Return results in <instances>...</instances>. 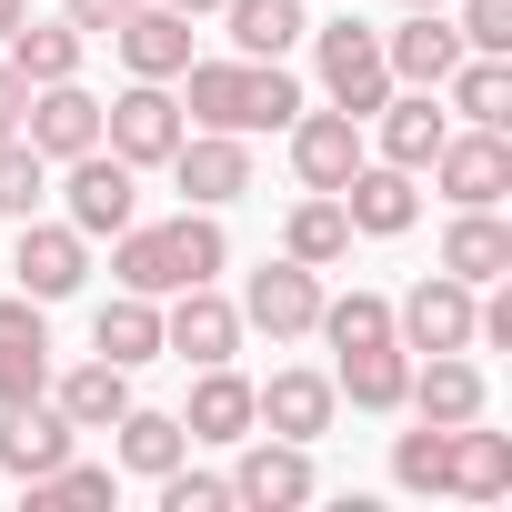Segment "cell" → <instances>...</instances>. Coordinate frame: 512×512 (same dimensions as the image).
I'll return each instance as SVG.
<instances>
[{
  "label": "cell",
  "instance_id": "obj_1",
  "mask_svg": "<svg viewBox=\"0 0 512 512\" xmlns=\"http://www.w3.org/2000/svg\"><path fill=\"white\" fill-rule=\"evenodd\" d=\"M111 272H121V292L171 302V292L231 272V241H221L211 211H181V221H121V231H111Z\"/></svg>",
  "mask_w": 512,
  "mask_h": 512
},
{
  "label": "cell",
  "instance_id": "obj_21",
  "mask_svg": "<svg viewBox=\"0 0 512 512\" xmlns=\"http://www.w3.org/2000/svg\"><path fill=\"white\" fill-rule=\"evenodd\" d=\"M71 442H81V432L61 422V402H51V392L0 412V472H21V482H31V472H51V462H71Z\"/></svg>",
  "mask_w": 512,
  "mask_h": 512
},
{
  "label": "cell",
  "instance_id": "obj_10",
  "mask_svg": "<svg viewBox=\"0 0 512 512\" xmlns=\"http://www.w3.org/2000/svg\"><path fill=\"white\" fill-rule=\"evenodd\" d=\"M161 352L171 362H231L241 352V302H221L211 282H191V292H171V312H161Z\"/></svg>",
  "mask_w": 512,
  "mask_h": 512
},
{
  "label": "cell",
  "instance_id": "obj_30",
  "mask_svg": "<svg viewBox=\"0 0 512 512\" xmlns=\"http://www.w3.org/2000/svg\"><path fill=\"white\" fill-rule=\"evenodd\" d=\"M332 392H352L362 412H402V392H412V352H402V342H362V352H342Z\"/></svg>",
  "mask_w": 512,
  "mask_h": 512
},
{
  "label": "cell",
  "instance_id": "obj_25",
  "mask_svg": "<svg viewBox=\"0 0 512 512\" xmlns=\"http://www.w3.org/2000/svg\"><path fill=\"white\" fill-rule=\"evenodd\" d=\"M442 272L452 282H502L512 272V221H492V211H452V231H442Z\"/></svg>",
  "mask_w": 512,
  "mask_h": 512
},
{
  "label": "cell",
  "instance_id": "obj_40",
  "mask_svg": "<svg viewBox=\"0 0 512 512\" xmlns=\"http://www.w3.org/2000/svg\"><path fill=\"white\" fill-rule=\"evenodd\" d=\"M131 11H141V0H61V21H71V31H91V41H111Z\"/></svg>",
  "mask_w": 512,
  "mask_h": 512
},
{
  "label": "cell",
  "instance_id": "obj_18",
  "mask_svg": "<svg viewBox=\"0 0 512 512\" xmlns=\"http://www.w3.org/2000/svg\"><path fill=\"white\" fill-rule=\"evenodd\" d=\"M482 362L472 352H422L412 362V392H402V412H422V422H482Z\"/></svg>",
  "mask_w": 512,
  "mask_h": 512
},
{
  "label": "cell",
  "instance_id": "obj_38",
  "mask_svg": "<svg viewBox=\"0 0 512 512\" xmlns=\"http://www.w3.org/2000/svg\"><path fill=\"white\" fill-rule=\"evenodd\" d=\"M161 512H231V482H221V472L171 462V472H161Z\"/></svg>",
  "mask_w": 512,
  "mask_h": 512
},
{
  "label": "cell",
  "instance_id": "obj_14",
  "mask_svg": "<svg viewBox=\"0 0 512 512\" xmlns=\"http://www.w3.org/2000/svg\"><path fill=\"white\" fill-rule=\"evenodd\" d=\"M51 392V322H41V302L21 292V302H0V412L11 402H41Z\"/></svg>",
  "mask_w": 512,
  "mask_h": 512
},
{
  "label": "cell",
  "instance_id": "obj_31",
  "mask_svg": "<svg viewBox=\"0 0 512 512\" xmlns=\"http://www.w3.org/2000/svg\"><path fill=\"white\" fill-rule=\"evenodd\" d=\"M81 51H91V31H71V21H21L11 31V71L41 91V81H81Z\"/></svg>",
  "mask_w": 512,
  "mask_h": 512
},
{
  "label": "cell",
  "instance_id": "obj_20",
  "mask_svg": "<svg viewBox=\"0 0 512 512\" xmlns=\"http://www.w3.org/2000/svg\"><path fill=\"white\" fill-rule=\"evenodd\" d=\"M342 221L352 231H372V241H392V231H412V211H422V191H412V171H392V161H362L342 191Z\"/></svg>",
  "mask_w": 512,
  "mask_h": 512
},
{
  "label": "cell",
  "instance_id": "obj_17",
  "mask_svg": "<svg viewBox=\"0 0 512 512\" xmlns=\"http://www.w3.org/2000/svg\"><path fill=\"white\" fill-rule=\"evenodd\" d=\"M111 41H121L131 81H181V71H191V11H171V0H141Z\"/></svg>",
  "mask_w": 512,
  "mask_h": 512
},
{
  "label": "cell",
  "instance_id": "obj_9",
  "mask_svg": "<svg viewBox=\"0 0 512 512\" xmlns=\"http://www.w3.org/2000/svg\"><path fill=\"white\" fill-rule=\"evenodd\" d=\"M312 492H322V472H312V442L251 432V452H241V472H231V502H251V512H292V502H312Z\"/></svg>",
  "mask_w": 512,
  "mask_h": 512
},
{
  "label": "cell",
  "instance_id": "obj_36",
  "mask_svg": "<svg viewBox=\"0 0 512 512\" xmlns=\"http://www.w3.org/2000/svg\"><path fill=\"white\" fill-rule=\"evenodd\" d=\"M442 432H452V422H422V432L392 442V482H402V492H442Z\"/></svg>",
  "mask_w": 512,
  "mask_h": 512
},
{
  "label": "cell",
  "instance_id": "obj_37",
  "mask_svg": "<svg viewBox=\"0 0 512 512\" xmlns=\"http://www.w3.org/2000/svg\"><path fill=\"white\" fill-rule=\"evenodd\" d=\"M31 502H111V472L101 462H51V472H31Z\"/></svg>",
  "mask_w": 512,
  "mask_h": 512
},
{
  "label": "cell",
  "instance_id": "obj_8",
  "mask_svg": "<svg viewBox=\"0 0 512 512\" xmlns=\"http://www.w3.org/2000/svg\"><path fill=\"white\" fill-rule=\"evenodd\" d=\"M61 171H71L61 191H71V231H81V241H111V231L141 211V171H131L121 151H81V161H61Z\"/></svg>",
  "mask_w": 512,
  "mask_h": 512
},
{
  "label": "cell",
  "instance_id": "obj_15",
  "mask_svg": "<svg viewBox=\"0 0 512 512\" xmlns=\"http://www.w3.org/2000/svg\"><path fill=\"white\" fill-rule=\"evenodd\" d=\"M292 171H302V191H342L362 171V121L352 111H292Z\"/></svg>",
  "mask_w": 512,
  "mask_h": 512
},
{
  "label": "cell",
  "instance_id": "obj_33",
  "mask_svg": "<svg viewBox=\"0 0 512 512\" xmlns=\"http://www.w3.org/2000/svg\"><path fill=\"white\" fill-rule=\"evenodd\" d=\"M111 432H121V472H141V482H161V472H171V462L191 452L181 412H141V402H131V412H121Z\"/></svg>",
  "mask_w": 512,
  "mask_h": 512
},
{
  "label": "cell",
  "instance_id": "obj_35",
  "mask_svg": "<svg viewBox=\"0 0 512 512\" xmlns=\"http://www.w3.org/2000/svg\"><path fill=\"white\" fill-rule=\"evenodd\" d=\"M41 191H51V161L11 131V141H0V211H11V221H31V211H41Z\"/></svg>",
  "mask_w": 512,
  "mask_h": 512
},
{
  "label": "cell",
  "instance_id": "obj_19",
  "mask_svg": "<svg viewBox=\"0 0 512 512\" xmlns=\"http://www.w3.org/2000/svg\"><path fill=\"white\" fill-rule=\"evenodd\" d=\"M442 492H462V502H502V492H512V432L452 422V432H442Z\"/></svg>",
  "mask_w": 512,
  "mask_h": 512
},
{
  "label": "cell",
  "instance_id": "obj_32",
  "mask_svg": "<svg viewBox=\"0 0 512 512\" xmlns=\"http://www.w3.org/2000/svg\"><path fill=\"white\" fill-rule=\"evenodd\" d=\"M282 251H292V262H312V272H332L342 251H352L342 201H332V191H302V201H292V221H282Z\"/></svg>",
  "mask_w": 512,
  "mask_h": 512
},
{
  "label": "cell",
  "instance_id": "obj_23",
  "mask_svg": "<svg viewBox=\"0 0 512 512\" xmlns=\"http://www.w3.org/2000/svg\"><path fill=\"white\" fill-rule=\"evenodd\" d=\"M372 121H382V161H392V171H432V151H442V131H452V111H442L432 91H402V101H382Z\"/></svg>",
  "mask_w": 512,
  "mask_h": 512
},
{
  "label": "cell",
  "instance_id": "obj_6",
  "mask_svg": "<svg viewBox=\"0 0 512 512\" xmlns=\"http://www.w3.org/2000/svg\"><path fill=\"white\" fill-rule=\"evenodd\" d=\"M312 322H322V272H312V262H292V251H282V262H262V272H251V292H241V332L302 342Z\"/></svg>",
  "mask_w": 512,
  "mask_h": 512
},
{
  "label": "cell",
  "instance_id": "obj_28",
  "mask_svg": "<svg viewBox=\"0 0 512 512\" xmlns=\"http://www.w3.org/2000/svg\"><path fill=\"white\" fill-rule=\"evenodd\" d=\"M51 402H61L71 432H111V422L131 412V372H121V362H81V372L51 382Z\"/></svg>",
  "mask_w": 512,
  "mask_h": 512
},
{
  "label": "cell",
  "instance_id": "obj_43",
  "mask_svg": "<svg viewBox=\"0 0 512 512\" xmlns=\"http://www.w3.org/2000/svg\"><path fill=\"white\" fill-rule=\"evenodd\" d=\"M171 11H221V0H171Z\"/></svg>",
  "mask_w": 512,
  "mask_h": 512
},
{
  "label": "cell",
  "instance_id": "obj_34",
  "mask_svg": "<svg viewBox=\"0 0 512 512\" xmlns=\"http://www.w3.org/2000/svg\"><path fill=\"white\" fill-rule=\"evenodd\" d=\"M312 332H322L332 352H362V342H392V302H382V292H342V302L322 292V322H312Z\"/></svg>",
  "mask_w": 512,
  "mask_h": 512
},
{
  "label": "cell",
  "instance_id": "obj_24",
  "mask_svg": "<svg viewBox=\"0 0 512 512\" xmlns=\"http://www.w3.org/2000/svg\"><path fill=\"white\" fill-rule=\"evenodd\" d=\"M181 432H191V442H251V382H241L231 362H201Z\"/></svg>",
  "mask_w": 512,
  "mask_h": 512
},
{
  "label": "cell",
  "instance_id": "obj_29",
  "mask_svg": "<svg viewBox=\"0 0 512 512\" xmlns=\"http://www.w3.org/2000/svg\"><path fill=\"white\" fill-rule=\"evenodd\" d=\"M221 21H231V51H241V61H282V51L312 31L302 0H221Z\"/></svg>",
  "mask_w": 512,
  "mask_h": 512
},
{
  "label": "cell",
  "instance_id": "obj_22",
  "mask_svg": "<svg viewBox=\"0 0 512 512\" xmlns=\"http://www.w3.org/2000/svg\"><path fill=\"white\" fill-rule=\"evenodd\" d=\"M382 61H392V91H442V71L462 61V31H452L442 11H412V21L382 41Z\"/></svg>",
  "mask_w": 512,
  "mask_h": 512
},
{
  "label": "cell",
  "instance_id": "obj_2",
  "mask_svg": "<svg viewBox=\"0 0 512 512\" xmlns=\"http://www.w3.org/2000/svg\"><path fill=\"white\" fill-rule=\"evenodd\" d=\"M181 111L201 121V131H292V111H302V81L282 71V61H191L181 71Z\"/></svg>",
  "mask_w": 512,
  "mask_h": 512
},
{
  "label": "cell",
  "instance_id": "obj_13",
  "mask_svg": "<svg viewBox=\"0 0 512 512\" xmlns=\"http://www.w3.org/2000/svg\"><path fill=\"white\" fill-rule=\"evenodd\" d=\"M161 171L191 191V211H221V201L251 191V151H241V131H181V151H171Z\"/></svg>",
  "mask_w": 512,
  "mask_h": 512
},
{
  "label": "cell",
  "instance_id": "obj_26",
  "mask_svg": "<svg viewBox=\"0 0 512 512\" xmlns=\"http://www.w3.org/2000/svg\"><path fill=\"white\" fill-rule=\"evenodd\" d=\"M442 91H452V111H462V121L502 131V121H512V51H462V61L442 71Z\"/></svg>",
  "mask_w": 512,
  "mask_h": 512
},
{
  "label": "cell",
  "instance_id": "obj_39",
  "mask_svg": "<svg viewBox=\"0 0 512 512\" xmlns=\"http://www.w3.org/2000/svg\"><path fill=\"white\" fill-rule=\"evenodd\" d=\"M462 51H512V0H462Z\"/></svg>",
  "mask_w": 512,
  "mask_h": 512
},
{
  "label": "cell",
  "instance_id": "obj_5",
  "mask_svg": "<svg viewBox=\"0 0 512 512\" xmlns=\"http://www.w3.org/2000/svg\"><path fill=\"white\" fill-rule=\"evenodd\" d=\"M312 41H322V91H332V111L372 121V111L392 101V61H382V41H372L362 21H322Z\"/></svg>",
  "mask_w": 512,
  "mask_h": 512
},
{
  "label": "cell",
  "instance_id": "obj_42",
  "mask_svg": "<svg viewBox=\"0 0 512 512\" xmlns=\"http://www.w3.org/2000/svg\"><path fill=\"white\" fill-rule=\"evenodd\" d=\"M21 21H31V0H0V41H11V31H21Z\"/></svg>",
  "mask_w": 512,
  "mask_h": 512
},
{
  "label": "cell",
  "instance_id": "obj_44",
  "mask_svg": "<svg viewBox=\"0 0 512 512\" xmlns=\"http://www.w3.org/2000/svg\"><path fill=\"white\" fill-rule=\"evenodd\" d=\"M402 11H442V0H402Z\"/></svg>",
  "mask_w": 512,
  "mask_h": 512
},
{
  "label": "cell",
  "instance_id": "obj_7",
  "mask_svg": "<svg viewBox=\"0 0 512 512\" xmlns=\"http://www.w3.org/2000/svg\"><path fill=\"white\" fill-rule=\"evenodd\" d=\"M432 181L452 191V211H492L502 191H512V141L502 131H442V151H432Z\"/></svg>",
  "mask_w": 512,
  "mask_h": 512
},
{
  "label": "cell",
  "instance_id": "obj_4",
  "mask_svg": "<svg viewBox=\"0 0 512 512\" xmlns=\"http://www.w3.org/2000/svg\"><path fill=\"white\" fill-rule=\"evenodd\" d=\"M181 101H171V81H131L121 101H101V151H121L131 171H161L171 151H181Z\"/></svg>",
  "mask_w": 512,
  "mask_h": 512
},
{
  "label": "cell",
  "instance_id": "obj_27",
  "mask_svg": "<svg viewBox=\"0 0 512 512\" xmlns=\"http://www.w3.org/2000/svg\"><path fill=\"white\" fill-rule=\"evenodd\" d=\"M91 352H101V362H121V372L161 362V302H151V292H121V302H101V322H91Z\"/></svg>",
  "mask_w": 512,
  "mask_h": 512
},
{
  "label": "cell",
  "instance_id": "obj_41",
  "mask_svg": "<svg viewBox=\"0 0 512 512\" xmlns=\"http://www.w3.org/2000/svg\"><path fill=\"white\" fill-rule=\"evenodd\" d=\"M21 111H31V81H21L11 61H0V141H11V131H21Z\"/></svg>",
  "mask_w": 512,
  "mask_h": 512
},
{
  "label": "cell",
  "instance_id": "obj_12",
  "mask_svg": "<svg viewBox=\"0 0 512 512\" xmlns=\"http://www.w3.org/2000/svg\"><path fill=\"white\" fill-rule=\"evenodd\" d=\"M21 141H31L41 161H81V151H101V101H91L81 81H41L31 111H21Z\"/></svg>",
  "mask_w": 512,
  "mask_h": 512
},
{
  "label": "cell",
  "instance_id": "obj_3",
  "mask_svg": "<svg viewBox=\"0 0 512 512\" xmlns=\"http://www.w3.org/2000/svg\"><path fill=\"white\" fill-rule=\"evenodd\" d=\"M472 332H482V292L452 282V272H422L392 302V342L402 352H472Z\"/></svg>",
  "mask_w": 512,
  "mask_h": 512
},
{
  "label": "cell",
  "instance_id": "obj_16",
  "mask_svg": "<svg viewBox=\"0 0 512 512\" xmlns=\"http://www.w3.org/2000/svg\"><path fill=\"white\" fill-rule=\"evenodd\" d=\"M21 292L31 302H71L81 292V272H91V241L71 231V221H21Z\"/></svg>",
  "mask_w": 512,
  "mask_h": 512
},
{
  "label": "cell",
  "instance_id": "obj_11",
  "mask_svg": "<svg viewBox=\"0 0 512 512\" xmlns=\"http://www.w3.org/2000/svg\"><path fill=\"white\" fill-rule=\"evenodd\" d=\"M342 412L332 372H272V382H251V432H282V442H322Z\"/></svg>",
  "mask_w": 512,
  "mask_h": 512
}]
</instances>
